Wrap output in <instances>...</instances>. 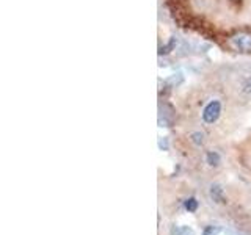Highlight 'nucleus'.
Wrapping results in <instances>:
<instances>
[{"mask_svg":"<svg viewBox=\"0 0 251 235\" xmlns=\"http://www.w3.org/2000/svg\"><path fill=\"white\" fill-rule=\"evenodd\" d=\"M222 100L220 99H210L202 108L201 118L206 124H215L220 116H222Z\"/></svg>","mask_w":251,"mask_h":235,"instance_id":"nucleus-1","label":"nucleus"},{"mask_svg":"<svg viewBox=\"0 0 251 235\" xmlns=\"http://www.w3.org/2000/svg\"><path fill=\"white\" fill-rule=\"evenodd\" d=\"M229 44L232 49L239 50L242 53H251V35L237 33L229 39Z\"/></svg>","mask_w":251,"mask_h":235,"instance_id":"nucleus-2","label":"nucleus"},{"mask_svg":"<svg viewBox=\"0 0 251 235\" xmlns=\"http://www.w3.org/2000/svg\"><path fill=\"white\" fill-rule=\"evenodd\" d=\"M210 198L215 202H225V196H223V188L220 185H212L210 187Z\"/></svg>","mask_w":251,"mask_h":235,"instance_id":"nucleus-3","label":"nucleus"},{"mask_svg":"<svg viewBox=\"0 0 251 235\" xmlns=\"http://www.w3.org/2000/svg\"><path fill=\"white\" fill-rule=\"evenodd\" d=\"M206 162H207V164H210V166H218V164L222 163V157H220V154L217 151H209L206 155Z\"/></svg>","mask_w":251,"mask_h":235,"instance_id":"nucleus-4","label":"nucleus"},{"mask_svg":"<svg viewBox=\"0 0 251 235\" xmlns=\"http://www.w3.org/2000/svg\"><path fill=\"white\" fill-rule=\"evenodd\" d=\"M240 91L245 94H251V75L243 77L240 82Z\"/></svg>","mask_w":251,"mask_h":235,"instance_id":"nucleus-5","label":"nucleus"},{"mask_svg":"<svg viewBox=\"0 0 251 235\" xmlns=\"http://www.w3.org/2000/svg\"><path fill=\"white\" fill-rule=\"evenodd\" d=\"M204 133L202 132H193L192 133V141L196 144V146H201L202 143H204Z\"/></svg>","mask_w":251,"mask_h":235,"instance_id":"nucleus-6","label":"nucleus"},{"mask_svg":"<svg viewBox=\"0 0 251 235\" xmlns=\"http://www.w3.org/2000/svg\"><path fill=\"white\" fill-rule=\"evenodd\" d=\"M185 209L188 210V212H196L198 210V201H196L195 198H190V199H187L185 201Z\"/></svg>","mask_w":251,"mask_h":235,"instance_id":"nucleus-7","label":"nucleus"},{"mask_svg":"<svg viewBox=\"0 0 251 235\" xmlns=\"http://www.w3.org/2000/svg\"><path fill=\"white\" fill-rule=\"evenodd\" d=\"M220 232V227H214V226H209L206 231H204V235H217Z\"/></svg>","mask_w":251,"mask_h":235,"instance_id":"nucleus-8","label":"nucleus"},{"mask_svg":"<svg viewBox=\"0 0 251 235\" xmlns=\"http://www.w3.org/2000/svg\"><path fill=\"white\" fill-rule=\"evenodd\" d=\"M177 235H193V232L188 229V227H180L177 231Z\"/></svg>","mask_w":251,"mask_h":235,"instance_id":"nucleus-9","label":"nucleus"}]
</instances>
